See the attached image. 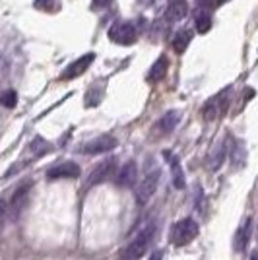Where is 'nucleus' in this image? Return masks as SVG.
Returning a JSON list of instances; mask_svg holds the SVG:
<instances>
[{"label": "nucleus", "instance_id": "obj_1", "mask_svg": "<svg viewBox=\"0 0 258 260\" xmlns=\"http://www.w3.org/2000/svg\"><path fill=\"white\" fill-rule=\"evenodd\" d=\"M198 223H196V219L192 217H184L181 221H177L175 225L171 228V241L173 245H177V247H184V245H190L196 235H198Z\"/></svg>", "mask_w": 258, "mask_h": 260}, {"label": "nucleus", "instance_id": "obj_2", "mask_svg": "<svg viewBox=\"0 0 258 260\" xmlns=\"http://www.w3.org/2000/svg\"><path fill=\"white\" fill-rule=\"evenodd\" d=\"M153 235H155V225H148L142 233H138L136 237L132 239V243L124 250L122 260H140L148 252V249H150V243Z\"/></svg>", "mask_w": 258, "mask_h": 260}, {"label": "nucleus", "instance_id": "obj_3", "mask_svg": "<svg viewBox=\"0 0 258 260\" xmlns=\"http://www.w3.org/2000/svg\"><path fill=\"white\" fill-rule=\"evenodd\" d=\"M159 175H162L159 169H153V171H148L146 177L142 179L140 186H138V190H136V200H138V204H140V206L148 204L151 196L155 194L157 184H159Z\"/></svg>", "mask_w": 258, "mask_h": 260}, {"label": "nucleus", "instance_id": "obj_4", "mask_svg": "<svg viewBox=\"0 0 258 260\" xmlns=\"http://www.w3.org/2000/svg\"><path fill=\"white\" fill-rule=\"evenodd\" d=\"M109 39L117 45L128 47L136 41V27L130 22H117L111 25L109 29Z\"/></svg>", "mask_w": 258, "mask_h": 260}, {"label": "nucleus", "instance_id": "obj_5", "mask_svg": "<svg viewBox=\"0 0 258 260\" xmlns=\"http://www.w3.org/2000/svg\"><path fill=\"white\" fill-rule=\"evenodd\" d=\"M117 138L115 136H111V134H103V136H97L93 140H89L82 148V152L87 153V155H97V153H107L111 150H115L117 148Z\"/></svg>", "mask_w": 258, "mask_h": 260}, {"label": "nucleus", "instance_id": "obj_6", "mask_svg": "<svg viewBox=\"0 0 258 260\" xmlns=\"http://www.w3.org/2000/svg\"><path fill=\"white\" fill-rule=\"evenodd\" d=\"M115 173H117V159H113V157H111V159H105V161H101L95 169L91 171L89 181H87V186H95V184H99V183H105L107 179L115 177Z\"/></svg>", "mask_w": 258, "mask_h": 260}, {"label": "nucleus", "instance_id": "obj_7", "mask_svg": "<svg viewBox=\"0 0 258 260\" xmlns=\"http://www.w3.org/2000/svg\"><path fill=\"white\" fill-rule=\"evenodd\" d=\"M93 60H95V54H93V53H87V54H84V56H80L78 60H74L72 64H68L64 70H62L60 80H62V82H66V80H74V78L82 76L87 68L91 66V62H93Z\"/></svg>", "mask_w": 258, "mask_h": 260}, {"label": "nucleus", "instance_id": "obj_8", "mask_svg": "<svg viewBox=\"0 0 258 260\" xmlns=\"http://www.w3.org/2000/svg\"><path fill=\"white\" fill-rule=\"evenodd\" d=\"M80 167L74 161H64L54 165L53 169L47 171V179L49 181H60V179H78L80 177Z\"/></svg>", "mask_w": 258, "mask_h": 260}, {"label": "nucleus", "instance_id": "obj_9", "mask_svg": "<svg viewBox=\"0 0 258 260\" xmlns=\"http://www.w3.org/2000/svg\"><path fill=\"white\" fill-rule=\"evenodd\" d=\"M136 177H138V165L136 161H126L117 173H115V183L122 188H130L132 184L136 183Z\"/></svg>", "mask_w": 258, "mask_h": 260}, {"label": "nucleus", "instance_id": "obj_10", "mask_svg": "<svg viewBox=\"0 0 258 260\" xmlns=\"http://www.w3.org/2000/svg\"><path fill=\"white\" fill-rule=\"evenodd\" d=\"M29 188H31V183L22 184L10 200V206H8V212H10L12 219H18V216L22 214V210L25 208V202H27V194H29Z\"/></svg>", "mask_w": 258, "mask_h": 260}, {"label": "nucleus", "instance_id": "obj_11", "mask_svg": "<svg viewBox=\"0 0 258 260\" xmlns=\"http://www.w3.org/2000/svg\"><path fill=\"white\" fill-rule=\"evenodd\" d=\"M229 95V89H223L219 95H215L214 99H210L204 105V119L206 120H214L215 117H219L221 113H225L227 101L225 98Z\"/></svg>", "mask_w": 258, "mask_h": 260}, {"label": "nucleus", "instance_id": "obj_12", "mask_svg": "<svg viewBox=\"0 0 258 260\" xmlns=\"http://www.w3.org/2000/svg\"><path fill=\"white\" fill-rule=\"evenodd\" d=\"M163 157L167 159L169 167H171V179L175 188H184V173H183V167H181V161L177 159V155L171 152H163Z\"/></svg>", "mask_w": 258, "mask_h": 260}, {"label": "nucleus", "instance_id": "obj_13", "mask_svg": "<svg viewBox=\"0 0 258 260\" xmlns=\"http://www.w3.org/2000/svg\"><path fill=\"white\" fill-rule=\"evenodd\" d=\"M167 70H169V58L163 54V56H159V58L151 64L148 80H150V82H162L163 78L167 76Z\"/></svg>", "mask_w": 258, "mask_h": 260}, {"label": "nucleus", "instance_id": "obj_14", "mask_svg": "<svg viewBox=\"0 0 258 260\" xmlns=\"http://www.w3.org/2000/svg\"><path fill=\"white\" fill-rule=\"evenodd\" d=\"M186 14H188V2L186 0H171V4L167 6V12H165V16L171 22L183 20Z\"/></svg>", "mask_w": 258, "mask_h": 260}, {"label": "nucleus", "instance_id": "obj_15", "mask_svg": "<svg viewBox=\"0 0 258 260\" xmlns=\"http://www.w3.org/2000/svg\"><path fill=\"white\" fill-rule=\"evenodd\" d=\"M250 233H252V217H247V221L239 228L235 235V250H245L250 241Z\"/></svg>", "mask_w": 258, "mask_h": 260}, {"label": "nucleus", "instance_id": "obj_16", "mask_svg": "<svg viewBox=\"0 0 258 260\" xmlns=\"http://www.w3.org/2000/svg\"><path fill=\"white\" fill-rule=\"evenodd\" d=\"M179 120H181V113L179 111H169V113H165L162 117V120L157 122V128L162 130L163 134H169L175 130V126L179 124Z\"/></svg>", "mask_w": 258, "mask_h": 260}, {"label": "nucleus", "instance_id": "obj_17", "mask_svg": "<svg viewBox=\"0 0 258 260\" xmlns=\"http://www.w3.org/2000/svg\"><path fill=\"white\" fill-rule=\"evenodd\" d=\"M192 41V31L190 29H181V31L175 35V39H173V49H175V53H184L186 51V47L190 45Z\"/></svg>", "mask_w": 258, "mask_h": 260}, {"label": "nucleus", "instance_id": "obj_18", "mask_svg": "<svg viewBox=\"0 0 258 260\" xmlns=\"http://www.w3.org/2000/svg\"><path fill=\"white\" fill-rule=\"evenodd\" d=\"M227 159V148H225V144H219L217 148H215V152L210 155V169L212 171H217L223 163H225Z\"/></svg>", "mask_w": 258, "mask_h": 260}, {"label": "nucleus", "instance_id": "obj_19", "mask_svg": "<svg viewBox=\"0 0 258 260\" xmlns=\"http://www.w3.org/2000/svg\"><path fill=\"white\" fill-rule=\"evenodd\" d=\"M194 25H196V31L204 35V33H208L210 31V27H212V16H210L206 10L198 12V14L194 16Z\"/></svg>", "mask_w": 258, "mask_h": 260}, {"label": "nucleus", "instance_id": "obj_20", "mask_svg": "<svg viewBox=\"0 0 258 260\" xmlns=\"http://www.w3.org/2000/svg\"><path fill=\"white\" fill-rule=\"evenodd\" d=\"M245 159H247V153H245V148L241 144H235L231 148V161L235 163V167H241L245 165Z\"/></svg>", "mask_w": 258, "mask_h": 260}, {"label": "nucleus", "instance_id": "obj_21", "mask_svg": "<svg viewBox=\"0 0 258 260\" xmlns=\"http://www.w3.org/2000/svg\"><path fill=\"white\" fill-rule=\"evenodd\" d=\"M16 103H18V93H16L14 89H8V91H4V93L0 95V105H2V107L14 109Z\"/></svg>", "mask_w": 258, "mask_h": 260}, {"label": "nucleus", "instance_id": "obj_22", "mask_svg": "<svg viewBox=\"0 0 258 260\" xmlns=\"http://www.w3.org/2000/svg\"><path fill=\"white\" fill-rule=\"evenodd\" d=\"M29 150H31L35 155H43L51 150V146H49V142L43 140V138H35V140L29 144Z\"/></svg>", "mask_w": 258, "mask_h": 260}, {"label": "nucleus", "instance_id": "obj_23", "mask_svg": "<svg viewBox=\"0 0 258 260\" xmlns=\"http://www.w3.org/2000/svg\"><path fill=\"white\" fill-rule=\"evenodd\" d=\"M51 4H53V0H35V2H33V6L39 8V10H47Z\"/></svg>", "mask_w": 258, "mask_h": 260}, {"label": "nucleus", "instance_id": "obj_24", "mask_svg": "<svg viewBox=\"0 0 258 260\" xmlns=\"http://www.w3.org/2000/svg\"><path fill=\"white\" fill-rule=\"evenodd\" d=\"M113 0H91V6L93 8H107Z\"/></svg>", "mask_w": 258, "mask_h": 260}, {"label": "nucleus", "instance_id": "obj_25", "mask_svg": "<svg viewBox=\"0 0 258 260\" xmlns=\"http://www.w3.org/2000/svg\"><path fill=\"white\" fill-rule=\"evenodd\" d=\"M4 214H6V202H4V198H0V223L4 219Z\"/></svg>", "mask_w": 258, "mask_h": 260}, {"label": "nucleus", "instance_id": "obj_26", "mask_svg": "<svg viewBox=\"0 0 258 260\" xmlns=\"http://www.w3.org/2000/svg\"><path fill=\"white\" fill-rule=\"evenodd\" d=\"M198 2V6H202V8H208V6H212V0H196Z\"/></svg>", "mask_w": 258, "mask_h": 260}, {"label": "nucleus", "instance_id": "obj_27", "mask_svg": "<svg viewBox=\"0 0 258 260\" xmlns=\"http://www.w3.org/2000/svg\"><path fill=\"white\" fill-rule=\"evenodd\" d=\"M163 258V252L162 250H157V252H153V254H151L150 256V260H162Z\"/></svg>", "mask_w": 258, "mask_h": 260}, {"label": "nucleus", "instance_id": "obj_28", "mask_svg": "<svg viewBox=\"0 0 258 260\" xmlns=\"http://www.w3.org/2000/svg\"><path fill=\"white\" fill-rule=\"evenodd\" d=\"M250 260H258V250H254V252L250 254Z\"/></svg>", "mask_w": 258, "mask_h": 260}, {"label": "nucleus", "instance_id": "obj_29", "mask_svg": "<svg viewBox=\"0 0 258 260\" xmlns=\"http://www.w3.org/2000/svg\"><path fill=\"white\" fill-rule=\"evenodd\" d=\"M225 2H229V0H215V4H225Z\"/></svg>", "mask_w": 258, "mask_h": 260}]
</instances>
